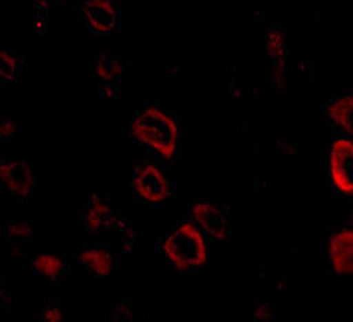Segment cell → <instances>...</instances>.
<instances>
[{
	"instance_id": "cell-1",
	"label": "cell",
	"mask_w": 353,
	"mask_h": 322,
	"mask_svg": "<svg viewBox=\"0 0 353 322\" xmlns=\"http://www.w3.org/2000/svg\"><path fill=\"white\" fill-rule=\"evenodd\" d=\"M159 257L179 275L204 268L210 259L208 237L190 219L176 220L159 239Z\"/></svg>"
},
{
	"instance_id": "cell-2",
	"label": "cell",
	"mask_w": 353,
	"mask_h": 322,
	"mask_svg": "<svg viewBox=\"0 0 353 322\" xmlns=\"http://www.w3.org/2000/svg\"><path fill=\"white\" fill-rule=\"evenodd\" d=\"M132 139L147 147L162 160L179 155L180 125L176 118L159 106H143L136 110L130 122Z\"/></svg>"
},
{
	"instance_id": "cell-3",
	"label": "cell",
	"mask_w": 353,
	"mask_h": 322,
	"mask_svg": "<svg viewBox=\"0 0 353 322\" xmlns=\"http://www.w3.org/2000/svg\"><path fill=\"white\" fill-rule=\"evenodd\" d=\"M134 196L148 205H163L172 196L170 180L157 160L145 158L134 167L132 176Z\"/></svg>"
},
{
	"instance_id": "cell-4",
	"label": "cell",
	"mask_w": 353,
	"mask_h": 322,
	"mask_svg": "<svg viewBox=\"0 0 353 322\" xmlns=\"http://www.w3.org/2000/svg\"><path fill=\"white\" fill-rule=\"evenodd\" d=\"M326 161L331 187L343 196H353V139L332 136Z\"/></svg>"
},
{
	"instance_id": "cell-5",
	"label": "cell",
	"mask_w": 353,
	"mask_h": 322,
	"mask_svg": "<svg viewBox=\"0 0 353 322\" xmlns=\"http://www.w3.org/2000/svg\"><path fill=\"white\" fill-rule=\"evenodd\" d=\"M35 166L26 158H5L0 161V181L15 202H28L35 190Z\"/></svg>"
},
{
	"instance_id": "cell-6",
	"label": "cell",
	"mask_w": 353,
	"mask_h": 322,
	"mask_svg": "<svg viewBox=\"0 0 353 322\" xmlns=\"http://www.w3.org/2000/svg\"><path fill=\"white\" fill-rule=\"evenodd\" d=\"M208 238L225 241L230 235L228 215L210 199H196L189 206V217Z\"/></svg>"
},
{
	"instance_id": "cell-7",
	"label": "cell",
	"mask_w": 353,
	"mask_h": 322,
	"mask_svg": "<svg viewBox=\"0 0 353 322\" xmlns=\"http://www.w3.org/2000/svg\"><path fill=\"white\" fill-rule=\"evenodd\" d=\"M83 20L95 35H115L119 30V8L114 0H90L82 3Z\"/></svg>"
},
{
	"instance_id": "cell-8",
	"label": "cell",
	"mask_w": 353,
	"mask_h": 322,
	"mask_svg": "<svg viewBox=\"0 0 353 322\" xmlns=\"http://www.w3.org/2000/svg\"><path fill=\"white\" fill-rule=\"evenodd\" d=\"M327 261L336 276H353V228L334 230L327 238Z\"/></svg>"
},
{
	"instance_id": "cell-9",
	"label": "cell",
	"mask_w": 353,
	"mask_h": 322,
	"mask_svg": "<svg viewBox=\"0 0 353 322\" xmlns=\"http://www.w3.org/2000/svg\"><path fill=\"white\" fill-rule=\"evenodd\" d=\"M326 124L334 136L353 139V91L327 103Z\"/></svg>"
},
{
	"instance_id": "cell-10",
	"label": "cell",
	"mask_w": 353,
	"mask_h": 322,
	"mask_svg": "<svg viewBox=\"0 0 353 322\" xmlns=\"http://www.w3.org/2000/svg\"><path fill=\"white\" fill-rule=\"evenodd\" d=\"M83 220L88 230L99 232L114 226L118 215L106 197L101 195H90L83 209Z\"/></svg>"
},
{
	"instance_id": "cell-11",
	"label": "cell",
	"mask_w": 353,
	"mask_h": 322,
	"mask_svg": "<svg viewBox=\"0 0 353 322\" xmlns=\"http://www.w3.org/2000/svg\"><path fill=\"white\" fill-rule=\"evenodd\" d=\"M124 74V65L119 58H115L110 52H101L97 62V82L99 94L117 95L119 83Z\"/></svg>"
},
{
	"instance_id": "cell-12",
	"label": "cell",
	"mask_w": 353,
	"mask_h": 322,
	"mask_svg": "<svg viewBox=\"0 0 353 322\" xmlns=\"http://www.w3.org/2000/svg\"><path fill=\"white\" fill-rule=\"evenodd\" d=\"M85 271L94 277H110L115 272V257L108 247L90 246L79 256Z\"/></svg>"
},
{
	"instance_id": "cell-13",
	"label": "cell",
	"mask_w": 353,
	"mask_h": 322,
	"mask_svg": "<svg viewBox=\"0 0 353 322\" xmlns=\"http://www.w3.org/2000/svg\"><path fill=\"white\" fill-rule=\"evenodd\" d=\"M67 262L62 256L54 253H39L29 261V270L34 272L35 276L47 279L50 281L58 280L62 272L65 271Z\"/></svg>"
},
{
	"instance_id": "cell-14",
	"label": "cell",
	"mask_w": 353,
	"mask_h": 322,
	"mask_svg": "<svg viewBox=\"0 0 353 322\" xmlns=\"http://www.w3.org/2000/svg\"><path fill=\"white\" fill-rule=\"evenodd\" d=\"M266 48H268V58L270 61L276 62V74L281 76L279 65L283 67V61L287 53V35L284 29L281 28H272L268 32L266 38Z\"/></svg>"
},
{
	"instance_id": "cell-15",
	"label": "cell",
	"mask_w": 353,
	"mask_h": 322,
	"mask_svg": "<svg viewBox=\"0 0 353 322\" xmlns=\"http://www.w3.org/2000/svg\"><path fill=\"white\" fill-rule=\"evenodd\" d=\"M23 54L21 52L2 50L0 53V77L6 83H14L21 74Z\"/></svg>"
},
{
	"instance_id": "cell-16",
	"label": "cell",
	"mask_w": 353,
	"mask_h": 322,
	"mask_svg": "<svg viewBox=\"0 0 353 322\" xmlns=\"http://www.w3.org/2000/svg\"><path fill=\"white\" fill-rule=\"evenodd\" d=\"M35 222L32 219H6L2 223V235L11 241H25L34 235Z\"/></svg>"
},
{
	"instance_id": "cell-17",
	"label": "cell",
	"mask_w": 353,
	"mask_h": 322,
	"mask_svg": "<svg viewBox=\"0 0 353 322\" xmlns=\"http://www.w3.org/2000/svg\"><path fill=\"white\" fill-rule=\"evenodd\" d=\"M39 321L41 322H65V316H63L59 304L49 303V304H46V308L41 312H39Z\"/></svg>"
},
{
	"instance_id": "cell-18",
	"label": "cell",
	"mask_w": 353,
	"mask_h": 322,
	"mask_svg": "<svg viewBox=\"0 0 353 322\" xmlns=\"http://www.w3.org/2000/svg\"><path fill=\"white\" fill-rule=\"evenodd\" d=\"M15 134V122L10 118L2 119L0 122V139H2L3 143L11 142Z\"/></svg>"
},
{
	"instance_id": "cell-19",
	"label": "cell",
	"mask_w": 353,
	"mask_h": 322,
	"mask_svg": "<svg viewBox=\"0 0 353 322\" xmlns=\"http://www.w3.org/2000/svg\"><path fill=\"white\" fill-rule=\"evenodd\" d=\"M132 310L124 309V304L110 310V322H132Z\"/></svg>"
},
{
	"instance_id": "cell-20",
	"label": "cell",
	"mask_w": 353,
	"mask_h": 322,
	"mask_svg": "<svg viewBox=\"0 0 353 322\" xmlns=\"http://www.w3.org/2000/svg\"><path fill=\"white\" fill-rule=\"evenodd\" d=\"M270 309L268 304H256L255 305V318L259 321H268L270 318Z\"/></svg>"
}]
</instances>
